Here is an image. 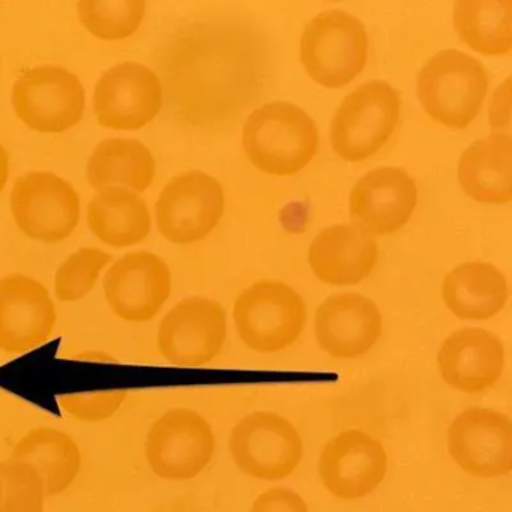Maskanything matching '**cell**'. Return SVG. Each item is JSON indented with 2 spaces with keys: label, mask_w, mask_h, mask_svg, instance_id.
<instances>
[{
  "label": "cell",
  "mask_w": 512,
  "mask_h": 512,
  "mask_svg": "<svg viewBox=\"0 0 512 512\" xmlns=\"http://www.w3.org/2000/svg\"><path fill=\"white\" fill-rule=\"evenodd\" d=\"M320 481L340 500H356L373 493L388 472V455L379 440L356 428L332 437L320 454Z\"/></svg>",
  "instance_id": "cell-14"
},
{
  "label": "cell",
  "mask_w": 512,
  "mask_h": 512,
  "mask_svg": "<svg viewBox=\"0 0 512 512\" xmlns=\"http://www.w3.org/2000/svg\"><path fill=\"white\" fill-rule=\"evenodd\" d=\"M112 257L98 248H80L71 254L55 277L56 298L61 302H74L85 298L97 283L101 271Z\"/></svg>",
  "instance_id": "cell-29"
},
{
  "label": "cell",
  "mask_w": 512,
  "mask_h": 512,
  "mask_svg": "<svg viewBox=\"0 0 512 512\" xmlns=\"http://www.w3.org/2000/svg\"><path fill=\"white\" fill-rule=\"evenodd\" d=\"M88 226L104 244L130 247L151 232V215L145 200L133 191L103 188L89 203Z\"/></svg>",
  "instance_id": "cell-24"
},
{
  "label": "cell",
  "mask_w": 512,
  "mask_h": 512,
  "mask_svg": "<svg viewBox=\"0 0 512 512\" xmlns=\"http://www.w3.org/2000/svg\"><path fill=\"white\" fill-rule=\"evenodd\" d=\"M11 212L19 229L29 238L61 242L79 224V194L53 173H28L14 184Z\"/></svg>",
  "instance_id": "cell-10"
},
{
  "label": "cell",
  "mask_w": 512,
  "mask_h": 512,
  "mask_svg": "<svg viewBox=\"0 0 512 512\" xmlns=\"http://www.w3.org/2000/svg\"><path fill=\"white\" fill-rule=\"evenodd\" d=\"M488 94L481 62L458 50H442L428 59L418 77V97L433 121L455 130L472 124Z\"/></svg>",
  "instance_id": "cell-2"
},
{
  "label": "cell",
  "mask_w": 512,
  "mask_h": 512,
  "mask_svg": "<svg viewBox=\"0 0 512 512\" xmlns=\"http://www.w3.org/2000/svg\"><path fill=\"white\" fill-rule=\"evenodd\" d=\"M442 298L458 319L488 320L505 307L508 284L491 263H464L446 275Z\"/></svg>",
  "instance_id": "cell-23"
},
{
  "label": "cell",
  "mask_w": 512,
  "mask_h": 512,
  "mask_svg": "<svg viewBox=\"0 0 512 512\" xmlns=\"http://www.w3.org/2000/svg\"><path fill=\"white\" fill-rule=\"evenodd\" d=\"M224 190L206 173H182L161 191L157 224L161 235L173 244L202 241L224 215Z\"/></svg>",
  "instance_id": "cell-11"
},
{
  "label": "cell",
  "mask_w": 512,
  "mask_h": 512,
  "mask_svg": "<svg viewBox=\"0 0 512 512\" xmlns=\"http://www.w3.org/2000/svg\"><path fill=\"white\" fill-rule=\"evenodd\" d=\"M11 460L31 464L46 485L47 496L65 493L82 472L83 457L76 439L52 427L29 430L11 449Z\"/></svg>",
  "instance_id": "cell-22"
},
{
  "label": "cell",
  "mask_w": 512,
  "mask_h": 512,
  "mask_svg": "<svg viewBox=\"0 0 512 512\" xmlns=\"http://www.w3.org/2000/svg\"><path fill=\"white\" fill-rule=\"evenodd\" d=\"M161 106L160 77L136 62L115 65L95 86V116L101 127L110 130H140L157 118Z\"/></svg>",
  "instance_id": "cell-13"
},
{
  "label": "cell",
  "mask_w": 512,
  "mask_h": 512,
  "mask_svg": "<svg viewBox=\"0 0 512 512\" xmlns=\"http://www.w3.org/2000/svg\"><path fill=\"white\" fill-rule=\"evenodd\" d=\"M113 313L127 322H148L160 313L172 292L169 266L149 251L119 259L104 278Z\"/></svg>",
  "instance_id": "cell-16"
},
{
  "label": "cell",
  "mask_w": 512,
  "mask_h": 512,
  "mask_svg": "<svg viewBox=\"0 0 512 512\" xmlns=\"http://www.w3.org/2000/svg\"><path fill=\"white\" fill-rule=\"evenodd\" d=\"M418 203L409 173L382 167L362 176L350 194V217L370 235H391L406 226Z\"/></svg>",
  "instance_id": "cell-17"
},
{
  "label": "cell",
  "mask_w": 512,
  "mask_h": 512,
  "mask_svg": "<svg viewBox=\"0 0 512 512\" xmlns=\"http://www.w3.org/2000/svg\"><path fill=\"white\" fill-rule=\"evenodd\" d=\"M154 178V157L139 140H104L89 157V184L97 190L119 184L143 193L151 187Z\"/></svg>",
  "instance_id": "cell-25"
},
{
  "label": "cell",
  "mask_w": 512,
  "mask_h": 512,
  "mask_svg": "<svg viewBox=\"0 0 512 512\" xmlns=\"http://www.w3.org/2000/svg\"><path fill=\"white\" fill-rule=\"evenodd\" d=\"M226 335V311L220 302L193 296L179 302L161 320L158 350L170 364L202 367L220 355Z\"/></svg>",
  "instance_id": "cell-9"
},
{
  "label": "cell",
  "mask_w": 512,
  "mask_h": 512,
  "mask_svg": "<svg viewBox=\"0 0 512 512\" xmlns=\"http://www.w3.org/2000/svg\"><path fill=\"white\" fill-rule=\"evenodd\" d=\"M0 512H44L46 485L31 464L0 461Z\"/></svg>",
  "instance_id": "cell-28"
},
{
  "label": "cell",
  "mask_w": 512,
  "mask_h": 512,
  "mask_svg": "<svg viewBox=\"0 0 512 512\" xmlns=\"http://www.w3.org/2000/svg\"><path fill=\"white\" fill-rule=\"evenodd\" d=\"M229 451L245 475L278 481L298 469L304 443L295 425L283 416L253 412L233 427Z\"/></svg>",
  "instance_id": "cell-7"
},
{
  "label": "cell",
  "mask_w": 512,
  "mask_h": 512,
  "mask_svg": "<svg viewBox=\"0 0 512 512\" xmlns=\"http://www.w3.org/2000/svg\"><path fill=\"white\" fill-rule=\"evenodd\" d=\"M127 397L128 392L124 389L67 394L59 398V407L76 421L95 424L112 418L124 406Z\"/></svg>",
  "instance_id": "cell-30"
},
{
  "label": "cell",
  "mask_w": 512,
  "mask_h": 512,
  "mask_svg": "<svg viewBox=\"0 0 512 512\" xmlns=\"http://www.w3.org/2000/svg\"><path fill=\"white\" fill-rule=\"evenodd\" d=\"M0 499H2V488H0Z\"/></svg>",
  "instance_id": "cell-33"
},
{
  "label": "cell",
  "mask_w": 512,
  "mask_h": 512,
  "mask_svg": "<svg viewBox=\"0 0 512 512\" xmlns=\"http://www.w3.org/2000/svg\"><path fill=\"white\" fill-rule=\"evenodd\" d=\"M382 314L358 293L329 296L317 308L314 334L323 352L335 359L367 355L382 335Z\"/></svg>",
  "instance_id": "cell-18"
},
{
  "label": "cell",
  "mask_w": 512,
  "mask_h": 512,
  "mask_svg": "<svg viewBox=\"0 0 512 512\" xmlns=\"http://www.w3.org/2000/svg\"><path fill=\"white\" fill-rule=\"evenodd\" d=\"M368 59V35L361 20L346 11L317 14L301 38V61L308 76L338 89L362 73Z\"/></svg>",
  "instance_id": "cell-4"
},
{
  "label": "cell",
  "mask_w": 512,
  "mask_h": 512,
  "mask_svg": "<svg viewBox=\"0 0 512 512\" xmlns=\"http://www.w3.org/2000/svg\"><path fill=\"white\" fill-rule=\"evenodd\" d=\"M458 181L464 193L479 203L512 200V140L506 133L478 140L461 155Z\"/></svg>",
  "instance_id": "cell-21"
},
{
  "label": "cell",
  "mask_w": 512,
  "mask_h": 512,
  "mask_svg": "<svg viewBox=\"0 0 512 512\" xmlns=\"http://www.w3.org/2000/svg\"><path fill=\"white\" fill-rule=\"evenodd\" d=\"M56 308L49 290L22 274L0 278V350L20 355L52 338Z\"/></svg>",
  "instance_id": "cell-15"
},
{
  "label": "cell",
  "mask_w": 512,
  "mask_h": 512,
  "mask_svg": "<svg viewBox=\"0 0 512 512\" xmlns=\"http://www.w3.org/2000/svg\"><path fill=\"white\" fill-rule=\"evenodd\" d=\"M214 452V430L196 410H169L146 434V463L167 481L196 478L211 463Z\"/></svg>",
  "instance_id": "cell-6"
},
{
  "label": "cell",
  "mask_w": 512,
  "mask_h": 512,
  "mask_svg": "<svg viewBox=\"0 0 512 512\" xmlns=\"http://www.w3.org/2000/svg\"><path fill=\"white\" fill-rule=\"evenodd\" d=\"M505 367L502 341L481 328L449 335L437 353V368L446 385L466 394L487 391L499 382Z\"/></svg>",
  "instance_id": "cell-19"
},
{
  "label": "cell",
  "mask_w": 512,
  "mask_h": 512,
  "mask_svg": "<svg viewBox=\"0 0 512 512\" xmlns=\"http://www.w3.org/2000/svg\"><path fill=\"white\" fill-rule=\"evenodd\" d=\"M13 106L23 124L38 133H64L85 112V89L79 77L55 65L32 68L13 88Z\"/></svg>",
  "instance_id": "cell-8"
},
{
  "label": "cell",
  "mask_w": 512,
  "mask_h": 512,
  "mask_svg": "<svg viewBox=\"0 0 512 512\" xmlns=\"http://www.w3.org/2000/svg\"><path fill=\"white\" fill-rule=\"evenodd\" d=\"M250 512H308V506L296 491L274 487L254 500Z\"/></svg>",
  "instance_id": "cell-31"
},
{
  "label": "cell",
  "mask_w": 512,
  "mask_h": 512,
  "mask_svg": "<svg viewBox=\"0 0 512 512\" xmlns=\"http://www.w3.org/2000/svg\"><path fill=\"white\" fill-rule=\"evenodd\" d=\"M83 26L104 41L125 40L136 34L145 17L143 0H82L77 5Z\"/></svg>",
  "instance_id": "cell-27"
},
{
  "label": "cell",
  "mask_w": 512,
  "mask_h": 512,
  "mask_svg": "<svg viewBox=\"0 0 512 512\" xmlns=\"http://www.w3.org/2000/svg\"><path fill=\"white\" fill-rule=\"evenodd\" d=\"M242 145L257 169L268 175L292 176L316 157L319 130L301 107L277 101L248 116Z\"/></svg>",
  "instance_id": "cell-1"
},
{
  "label": "cell",
  "mask_w": 512,
  "mask_h": 512,
  "mask_svg": "<svg viewBox=\"0 0 512 512\" xmlns=\"http://www.w3.org/2000/svg\"><path fill=\"white\" fill-rule=\"evenodd\" d=\"M446 445L454 463L469 475L499 478L512 470V422L497 410H464L449 425Z\"/></svg>",
  "instance_id": "cell-12"
},
{
  "label": "cell",
  "mask_w": 512,
  "mask_h": 512,
  "mask_svg": "<svg viewBox=\"0 0 512 512\" xmlns=\"http://www.w3.org/2000/svg\"><path fill=\"white\" fill-rule=\"evenodd\" d=\"M8 173H10V164H8L7 151H5L4 146L0 145V193L7 184Z\"/></svg>",
  "instance_id": "cell-32"
},
{
  "label": "cell",
  "mask_w": 512,
  "mask_h": 512,
  "mask_svg": "<svg viewBox=\"0 0 512 512\" xmlns=\"http://www.w3.org/2000/svg\"><path fill=\"white\" fill-rule=\"evenodd\" d=\"M452 16L458 37L470 49L488 56L511 53V0H458Z\"/></svg>",
  "instance_id": "cell-26"
},
{
  "label": "cell",
  "mask_w": 512,
  "mask_h": 512,
  "mask_svg": "<svg viewBox=\"0 0 512 512\" xmlns=\"http://www.w3.org/2000/svg\"><path fill=\"white\" fill-rule=\"evenodd\" d=\"M401 100L385 80H371L347 95L331 122L332 149L346 161H364L386 145L398 121Z\"/></svg>",
  "instance_id": "cell-3"
},
{
  "label": "cell",
  "mask_w": 512,
  "mask_h": 512,
  "mask_svg": "<svg viewBox=\"0 0 512 512\" xmlns=\"http://www.w3.org/2000/svg\"><path fill=\"white\" fill-rule=\"evenodd\" d=\"M377 260L376 239L355 224H337L322 230L308 251L314 275L331 286L361 283L376 268Z\"/></svg>",
  "instance_id": "cell-20"
},
{
  "label": "cell",
  "mask_w": 512,
  "mask_h": 512,
  "mask_svg": "<svg viewBox=\"0 0 512 512\" xmlns=\"http://www.w3.org/2000/svg\"><path fill=\"white\" fill-rule=\"evenodd\" d=\"M236 331L248 349L277 353L298 341L307 325V305L281 281H259L245 289L233 308Z\"/></svg>",
  "instance_id": "cell-5"
}]
</instances>
